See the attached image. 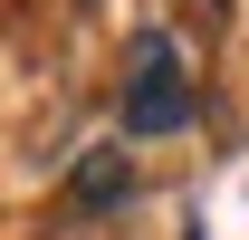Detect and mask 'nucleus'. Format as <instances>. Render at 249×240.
Returning a JSON list of instances; mask_svg holds the SVG:
<instances>
[{"mask_svg": "<svg viewBox=\"0 0 249 240\" xmlns=\"http://www.w3.org/2000/svg\"><path fill=\"white\" fill-rule=\"evenodd\" d=\"M182 125H192V67L163 29H144L134 58H124V135L154 144V135H182Z\"/></svg>", "mask_w": 249, "mask_h": 240, "instance_id": "nucleus-1", "label": "nucleus"}, {"mask_svg": "<svg viewBox=\"0 0 249 240\" xmlns=\"http://www.w3.org/2000/svg\"><path fill=\"white\" fill-rule=\"evenodd\" d=\"M58 240H106V231H58Z\"/></svg>", "mask_w": 249, "mask_h": 240, "instance_id": "nucleus-3", "label": "nucleus"}, {"mask_svg": "<svg viewBox=\"0 0 249 240\" xmlns=\"http://www.w3.org/2000/svg\"><path fill=\"white\" fill-rule=\"evenodd\" d=\"M87 211H115L124 192H134V163H124V144H87L77 154V182H67Z\"/></svg>", "mask_w": 249, "mask_h": 240, "instance_id": "nucleus-2", "label": "nucleus"}]
</instances>
